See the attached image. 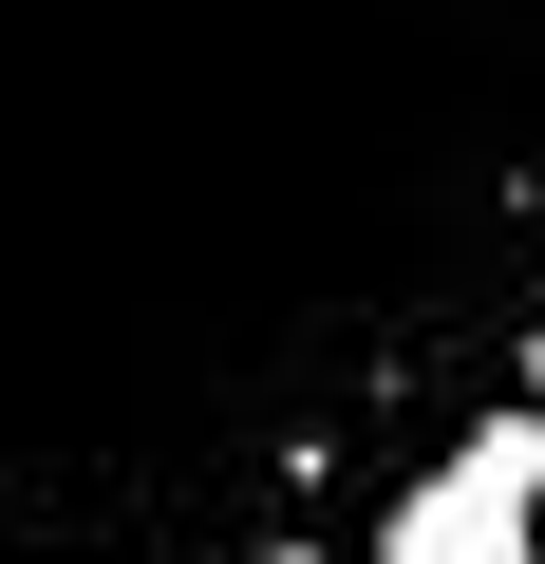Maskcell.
<instances>
[{
    "mask_svg": "<svg viewBox=\"0 0 545 564\" xmlns=\"http://www.w3.org/2000/svg\"><path fill=\"white\" fill-rule=\"evenodd\" d=\"M526 302L545 0H0V564H283Z\"/></svg>",
    "mask_w": 545,
    "mask_h": 564,
    "instance_id": "6da1fadb",
    "label": "cell"
},
{
    "mask_svg": "<svg viewBox=\"0 0 545 564\" xmlns=\"http://www.w3.org/2000/svg\"><path fill=\"white\" fill-rule=\"evenodd\" d=\"M377 564H545V414H470L377 508Z\"/></svg>",
    "mask_w": 545,
    "mask_h": 564,
    "instance_id": "7a4b0ae2",
    "label": "cell"
},
{
    "mask_svg": "<svg viewBox=\"0 0 545 564\" xmlns=\"http://www.w3.org/2000/svg\"><path fill=\"white\" fill-rule=\"evenodd\" d=\"M526 395H545V302H526Z\"/></svg>",
    "mask_w": 545,
    "mask_h": 564,
    "instance_id": "3957f363",
    "label": "cell"
}]
</instances>
